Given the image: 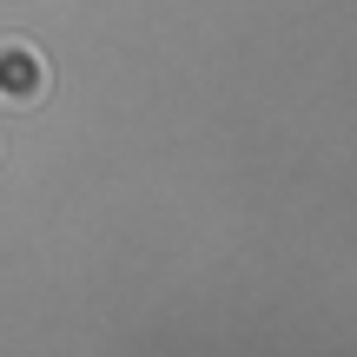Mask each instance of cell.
<instances>
[{"label":"cell","mask_w":357,"mask_h":357,"mask_svg":"<svg viewBox=\"0 0 357 357\" xmlns=\"http://www.w3.org/2000/svg\"><path fill=\"white\" fill-rule=\"evenodd\" d=\"M47 86H53V66H47V53L33 47V40H0V100L7 106H40L47 100Z\"/></svg>","instance_id":"cell-1"},{"label":"cell","mask_w":357,"mask_h":357,"mask_svg":"<svg viewBox=\"0 0 357 357\" xmlns=\"http://www.w3.org/2000/svg\"><path fill=\"white\" fill-rule=\"evenodd\" d=\"M0 153H7V146H0Z\"/></svg>","instance_id":"cell-2"}]
</instances>
